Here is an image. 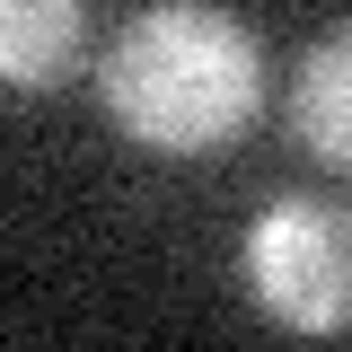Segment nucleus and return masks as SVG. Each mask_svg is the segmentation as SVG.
<instances>
[{
    "mask_svg": "<svg viewBox=\"0 0 352 352\" xmlns=\"http://www.w3.org/2000/svg\"><path fill=\"white\" fill-rule=\"evenodd\" d=\"M264 97V44L238 9L220 0H150L132 9L106 62H97V106L150 159H212L256 124Z\"/></svg>",
    "mask_w": 352,
    "mask_h": 352,
    "instance_id": "f257e3e1",
    "label": "nucleus"
},
{
    "mask_svg": "<svg viewBox=\"0 0 352 352\" xmlns=\"http://www.w3.org/2000/svg\"><path fill=\"white\" fill-rule=\"evenodd\" d=\"M88 53V0H0V88H62Z\"/></svg>",
    "mask_w": 352,
    "mask_h": 352,
    "instance_id": "7ed1b4c3",
    "label": "nucleus"
},
{
    "mask_svg": "<svg viewBox=\"0 0 352 352\" xmlns=\"http://www.w3.org/2000/svg\"><path fill=\"white\" fill-rule=\"evenodd\" d=\"M247 300L291 335H352V203L273 194L238 238Z\"/></svg>",
    "mask_w": 352,
    "mask_h": 352,
    "instance_id": "f03ea898",
    "label": "nucleus"
},
{
    "mask_svg": "<svg viewBox=\"0 0 352 352\" xmlns=\"http://www.w3.org/2000/svg\"><path fill=\"white\" fill-rule=\"evenodd\" d=\"M291 141L352 176V27L317 36L291 71Z\"/></svg>",
    "mask_w": 352,
    "mask_h": 352,
    "instance_id": "20e7f679",
    "label": "nucleus"
}]
</instances>
